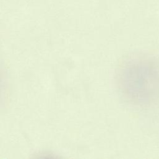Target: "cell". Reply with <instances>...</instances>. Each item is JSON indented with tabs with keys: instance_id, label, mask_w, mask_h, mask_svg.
I'll return each mask as SVG.
<instances>
[{
	"instance_id": "6da1fadb",
	"label": "cell",
	"mask_w": 159,
	"mask_h": 159,
	"mask_svg": "<svg viewBox=\"0 0 159 159\" xmlns=\"http://www.w3.org/2000/svg\"><path fill=\"white\" fill-rule=\"evenodd\" d=\"M125 97L136 104L148 105L159 98V71L156 68L132 65L124 68L118 78Z\"/></svg>"
}]
</instances>
